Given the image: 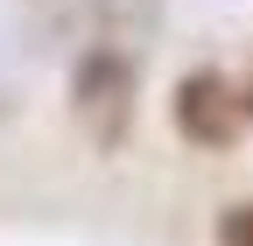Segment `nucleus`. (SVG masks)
<instances>
[{"instance_id":"3","label":"nucleus","mask_w":253,"mask_h":246,"mask_svg":"<svg viewBox=\"0 0 253 246\" xmlns=\"http://www.w3.org/2000/svg\"><path fill=\"white\" fill-rule=\"evenodd\" d=\"M211 246H253V197L218 211V225H211Z\"/></svg>"},{"instance_id":"1","label":"nucleus","mask_w":253,"mask_h":246,"mask_svg":"<svg viewBox=\"0 0 253 246\" xmlns=\"http://www.w3.org/2000/svg\"><path fill=\"white\" fill-rule=\"evenodd\" d=\"M134 113H141V56H126L120 42H91L71 64V120H78V134L99 155H120L126 134H134Z\"/></svg>"},{"instance_id":"2","label":"nucleus","mask_w":253,"mask_h":246,"mask_svg":"<svg viewBox=\"0 0 253 246\" xmlns=\"http://www.w3.org/2000/svg\"><path fill=\"white\" fill-rule=\"evenodd\" d=\"M169 120H176V134H183L190 148H211V155L239 148V134L253 127V120H246V99H239V78H225L218 64H197V71L176 78Z\"/></svg>"},{"instance_id":"4","label":"nucleus","mask_w":253,"mask_h":246,"mask_svg":"<svg viewBox=\"0 0 253 246\" xmlns=\"http://www.w3.org/2000/svg\"><path fill=\"white\" fill-rule=\"evenodd\" d=\"M239 99H246V120H253V71L239 78Z\"/></svg>"}]
</instances>
